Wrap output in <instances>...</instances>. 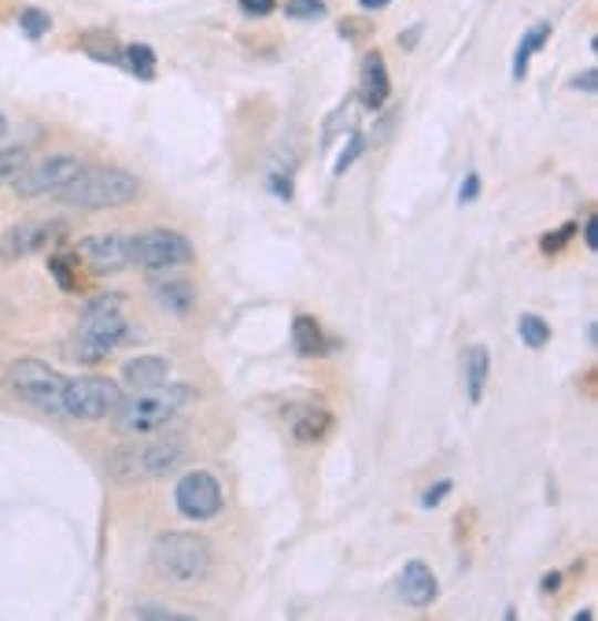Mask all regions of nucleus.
I'll use <instances>...</instances> for the list:
<instances>
[{
    "label": "nucleus",
    "instance_id": "1",
    "mask_svg": "<svg viewBox=\"0 0 598 621\" xmlns=\"http://www.w3.org/2000/svg\"><path fill=\"white\" fill-rule=\"evenodd\" d=\"M152 570L174 588L204 584L215 570V548L196 532H163L152 543Z\"/></svg>",
    "mask_w": 598,
    "mask_h": 621
},
{
    "label": "nucleus",
    "instance_id": "2",
    "mask_svg": "<svg viewBox=\"0 0 598 621\" xmlns=\"http://www.w3.org/2000/svg\"><path fill=\"white\" fill-rule=\"evenodd\" d=\"M188 399H193V388L171 385V381L159 388L133 393L130 399H122V404L115 407V429L122 432V437H152V432L166 429L177 415H182Z\"/></svg>",
    "mask_w": 598,
    "mask_h": 621
},
{
    "label": "nucleus",
    "instance_id": "3",
    "mask_svg": "<svg viewBox=\"0 0 598 621\" xmlns=\"http://www.w3.org/2000/svg\"><path fill=\"white\" fill-rule=\"evenodd\" d=\"M55 196L82 211L130 207L133 200H141V177L122 171V166H93V171L82 166V174H74Z\"/></svg>",
    "mask_w": 598,
    "mask_h": 621
},
{
    "label": "nucleus",
    "instance_id": "4",
    "mask_svg": "<svg viewBox=\"0 0 598 621\" xmlns=\"http://www.w3.org/2000/svg\"><path fill=\"white\" fill-rule=\"evenodd\" d=\"M126 337H130V318H126V310H122V299L118 296H100L85 307L71 355L85 366L104 363Z\"/></svg>",
    "mask_w": 598,
    "mask_h": 621
},
{
    "label": "nucleus",
    "instance_id": "5",
    "mask_svg": "<svg viewBox=\"0 0 598 621\" xmlns=\"http://www.w3.org/2000/svg\"><path fill=\"white\" fill-rule=\"evenodd\" d=\"M63 385L66 377L41 359H19L8 366V388L22 404L38 407L41 415H63Z\"/></svg>",
    "mask_w": 598,
    "mask_h": 621
},
{
    "label": "nucleus",
    "instance_id": "6",
    "mask_svg": "<svg viewBox=\"0 0 598 621\" xmlns=\"http://www.w3.org/2000/svg\"><path fill=\"white\" fill-rule=\"evenodd\" d=\"M182 459V444L177 440H144L133 444V448H122L107 459V470L126 485L137 481H155V477H166Z\"/></svg>",
    "mask_w": 598,
    "mask_h": 621
},
{
    "label": "nucleus",
    "instance_id": "7",
    "mask_svg": "<svg viewBox=\"0 0 598 621\" xmlns=\"http://www.w3.org/2000/svg\"><path fill=\"white\" fill-rule=\"evenodd\" d=\"M122 404V385L111 381V377H71L63 385V418L78 421H100L107 415H115V407Z\"/></svg>",
    "mask_w": 598,
    "mask_h": 621
},
{
    "label": "nucleus",
    "instance_id": "8",
    "mask_svg": "<svg viewBox=\"0 0 598 621\" xmlns=\"http://www.w3.org/2000/svg\"><path fill=\"white\" fill-rule=\"evenodd\" d=\"M196 259V248L185 233L177 230H144L130 237V263L144 271H171Z\"/></svg>",
    "mask_w": 598,
    "mask_h": 621
},
{
    "label": "nucleus",
    "instance_id": "9",
    "mask_svg": "<svg viewBox=\"0 0 598 621\" xmlns=\"http://www.w3.org/2000/svg\"><path fill=\"white\" fill-rule=\"evenodd\" d=\"M74 174H82V160H78V155H44V160L22 166V171L11 177V189H16L19 200L55 196Z\"/></svg>",
    "mask_w": 598,
    "mask_h": 621
},
{
    "label": "nucleus",
    "instance_id": "10",
    "mask_svg": "<svg viewBox=\"0 0 598 621\" xmlns=\"http://www.w3.org/2000/svg\"><path fill=\"white\" fill-rule=\"evenodd\" d=\"M174 503L188 521H210L226 507V492H221L218 477L207 470H188L182 481L174 485Z\"/></svg>",
    "mask_w": 598,
    "mask_h": 621
},
{
    "label": "nucleus",
    "instance_id": "11",
    "mask_svg": "<svg viewBox=\"0 0 598 621\" xmlns=\"http://www.w3.org/2000/svg\"><path fill=\"white\" fill-rule=\"evenodd\" d=\"M66 237V222L41 218V222H16L0 237V259H27V255L49 252Z\"/></svg>",
    "mask_w": 598,
    "mask_h": 621
},
{
    "label": "nucleus",
    "instance_id": "12",
    "mask_svg": "<svg viewBox=\"0 0 598 621\" xmlns=\"http://www.w3.org/2000/svg\"><path fill=\"white\" fill-rule=\"evenodd\" d=\"M74 255L93 274H118V271H126V266H133L126 233H93V237H82Z\"/></svg>",
    "mask_w": 598,
    "mask_h": 621
},
{
    "label": "nucleus",
    "instance_id": "13",
    "mask_svg": "<svg viewBox=\"0 0 598 621\" xmlns=\"http://www.w3.org/2000/svg\"><path fill=\"white\" fill-rule=\"evenodd\" d=\"M148 293H152L155 304H159L166 315H174V318H193V310L199 304L196 285L185 282V277H152Z\"/></svg>",
    "mask_w": 598,
    "mask_h": 621
},
{
    "label": "nucleus",
    "instance_id": "14",
    "mask_svg": "<svg viewBox=\"0 0 598 621\" xmlns=\"http://www.w3.org/2000/svg\"><path fill=\"white\" fill-rule=\"evenodd\" d=\"M436 595H440L436 573H432L425 562H406L403 573H399V599L414 610H425L436 603Z\"/></svg>",
    "mask_w": 598,
    "mask_h": 621
},
{
    "label": "nucleus",
    "instance_id": "15",
    "mask_svg": "<svg viewBox=\"0 0 598 621\" xmlns=\"http://www.w3.org/2000/svg\"><path fill=\"white\" fill-rule=\"evenodd\" d=\"M171 381V363L163 355H137L122 366V385L133 388V393H144V388H159Z\"/></svg>",
    "mask_w": 598,
    "mask_h": 621
},
{
    "label": "nucleus",
    "instance_id": "16",
    "mask_svg": "<svg viewBox=\"0 0 598 621\" xmlns=\"http://www.w3.org/2000/svg\"><path fill=\"white\" fill-rule=\"evenodd\" d=\"M359 96H362V104L370 108V111H381L388 104V96H392V82H388V67H384V55L381 52L365 55Z\"/></svg>",
    "mask_w": 598,
    "mask_h": 621
},
{
    "label": "nucleus",
    "instance_id": "17",
    "mask_svg": "<svg viewBox=\"0 0 598 621\" xmlns=\"http://www.w3.org/2000/svg\"><path fill=\"white\" fill-rule=\"evenodd\" d=\"M462 377H465V396H470V404H481L487 377H492V355H487L484 344H473V348L465 352Z\"/></svg>",
    "mask_w": 598,
    "mask_h": 621
},
{
    "label": "nucleus",
    "instance_id": "18",
    "mask_svg": "<svg viewBox=\"0 0 598 621\" xmlns=\"http://www.w3.org/2000/svg\"><path fill=\"white\" fill-rule=\"evenodd\" d=\"M329 429H332V418H329V410H321V407H303L299 415H292V437L299 444L321 440Z\"/></svg>",
    "mask_w": 598,
    "mask_h": 621
},
{
    "label": "nucleus",
    "instance_id": "19",
    "mask_svg": "<svg viewBox=\"0 0 598 621\" xmlns=\"http://www.w3.org/2000/svg\"><path fill=\"white\" fill-rule=\"evenodd\" d=\"M292 344L299 355H321L326 352V333L310 315H296L292 322Z\"/></svg>",
    "mask_w": 598,
    "mask_h": 621
},
{
    "label": "nucleus",
    "instance_id": "20",
    "mask_svg": "<svg viewBox=\"0 0 598 621\" xmlns=\"http://www.w3.org/2000/svg\"><path fill=\"white\" fill-rule=\"evenodd\" d=\"M547 38H550V22H539V27H532L525 33V41L517 44V55H514V78L517 82L528 74V60L543 49V44H547Z\"/></svg>",
    "mask_w": 598,
    "mask_h": 621
},
{
    "label": "nucleus",
    "instance_id": "21",
    "mask_svg": "<svg viewBox=\"0 0 598 621\" xmlns=\"http://www.w3.org/2000/svg\"><path fill=\"white\" fill-rule=\"evenodd\" d=\"M122 67H126L130 74H137L141 82H152L155 78V52L148 44H126L122 49Z\"/></svg>",
    "mask_w": 598,
    "mask_h": 621
},
{
    "label": "nucleus",
    "instance_id": "22",
    "mask_svg": "<svg viewBox=\"0 0 598 621\" xmlns=\"http://www.w3.org/2000/svg\"><path fill=\"white\" fill-rule=\"evenodd\" d=\"M517 333H520V344H528L532 352H539V348H547V344H550V326L539 315H520Z\"/></svg>",
    "mask_w": 598,
    "mask_h": 621
},
{
    "label": "nucleus",
    "instance_id": "23",
    "mask_svg": "<svg viewBox=\"0 0 598 621\" xmlns=\"http://www.w3.org/2000/svg\"><path fill=\"white\" fill-rule=\"evenodd\" d=\"M19 30L27 33L30 41H38V38H44V33L52 30V16H49V11H41V8H22L19 11Z\"/></svg>",
    "mask_w": 598,
    "mask_h": 621
},
{
    "label": "nucleus",
    "instance_id": "24",
    "mask_svg": "<svg viewBox=\"0 0 598 621\" xmlns=\"http://www.w3.org/2000/svg\"><path fill=\"white\" fill-rule=\"evenodd\" d=\"M285 16L288 19H321L326 16V4H321V0H288Z\"/></svg>",
    "mask_w": 598,
    "mask_h": 621
},
{
    "label": "nucleus",
    "instance_id": "25",
    "mask_svg": "<svg viewBox=\"0 0 598 621\" xmlns=\"http://www.w3.org/2000/svg\"><path fill=\"white\" fill-rule=\"evenodd\" d=\"M22 166H27V149H4L0 152V182H4V177H16Z\"/></svg>",
    "mask_w": 598,
    "mask_h": 621
},
{
    "label": "nucleus",
    "instance_id": "26",
    "mask_svg": "<svg viewBox=\"0 0 598 621\" xmlns=\"http://www.w3.org/2000/svg\"><path fill=\"white\" fill-rule=\"evenodd\" d=\"M573 233H576V222H565V226L558 230V233H547V237L539 241V248L547 252V255H558L565 244L573 241Z\"/></svg>",
    "mask_w": 598,
    "mask_h": 621
},
{
    "label": "nucleus",
    "instance_id": "27",
    "mask_svg": "<svg viewBox=\"0 0 598 621\" xmlns=\"http://www.w3.org/2000/svg\"><path fill=\"white\" fill-rule=\"evenodd\" d=\"M365 152V141L359 138V133H351V141H348V149H343L340 152V160H337V166H332V171H337V174H343V171H348V166L354 163V160H359V155Z\"/></svg>",
    "mask_w": 598,
    "mask_h": 621
},
{
    "label": "nucleus",
    "instance_id": "28",
    "mask_svg": "<svg viewBox=\"0 0 598 621\" xmlns=\"http://www.w3.org/2000/svg\"><path fill=\"white\" fill-rule=\"evenodd\" d=\"M49 266H52V274L60 277V288H66V293H74V288H78V277H74V271H71V266H66V259H63V255H52V259H49Z\"/></svg>",
    "mask_w": 598,
    "mask_h": 621
},
{
    "label": "nucleus",
    "instance_id": "29",
    "mask_svg": "<svg viewBox=\"0 0 598 621\" xmlns=\"http://www.w3.org/2000/svg\"><path fill=\"white\" fill-rule=\"evenodd\" d=\"M476 196H481V174L470 171V174H465L462 189H458V204H473Z\"/></svg>",
    "mask_w": 598,
    "mask_h": 621
},
{
    "label": "nucleus",
    "instance_id": "30",
    "mask_svg": "<svg viewBox=\"0 0 598 621\" xmlns=\"http://www.w3.org/2000/svg\"><path fill=\"white\" fill-rule=\"evenodd\" d=\"M451 492V481H436V485H429L425 488V496H421V507H440L443 499H447Z\"/></svg>",
    "mask_w": 598,
    "mask_h": 621
},
{
    "label": "nucleus",
    "instance_id": "31",
    "mask_svg": "<svg viewBox=\"0 0 598 621\" xmlns=\"http://www.w3.org/2000/svg\"><path fill=\"white\" fill-rule=\"evenodd\" d=\"M133 614H137V618H155V621H188V618L174 614V610H163V607H137Z\"/></svg>",
    "mask_w": 598,
    "mask_h": 621
},
{
    "label": "nucleus",
    "instance_id": "32",
    "mask_svg": "<svg viewBox=\"0 0 598 621\" xmlns=\"http://www.w3.org/2000/svg\"><path fill=\"white\" fill-rule=\"evenodd\" d=\"M240 11H244V16H251V19H262V16H270V11H274V0H240Z\"/></svg>",
    "mask_w": 598,
    "mask_h": 621
},
{
    "label": "nucleus",
    "instance_id": "33",
    "mask_svg": "<svg viewBox=\"0 0 598 621\" xmlns=\"http://www.w3.org/2000/svg\"><path fill=\"white\" fill-rule=\"evenodd\" d=\"M584 244H587V248H598V218L595 215H587L584 218Z\"/></svg>",
    "mask_w": 598,
    "mask_h": 621
},
{
    "label": "nucleus",
    "instance_id": "34",
    "mask_svg": "<svg viewBox=\"0 0 598 621\" xmlns=\"http://www.w3.org/2000/svg\"><path fill=\"white\" fill-rule=\"evenodd\" d=\"M270 189H274V193L277 196H281V200H292V182H288V177H281V174H270Z\"/></svg>",
    "mask_w": 598,
    "mask_h": 621
},
{
    "label": "nucleus",
    "instance_id": "35",
    "mask_svg": "<svg viewBox=\"0 0 598 621\" xmlns=\"http://www.w3.org/2000/svg\"><path fill=\"white\" fill-rule=\"evenodd\" d=\"M573 89H587V93H595V89H598V71H584V74H576Z\"/></svg>",
    "mask_w": 598,
    "mask_h": 621
},
{
    "label": "nucleus",
    "instance_id": "36",
    "mask_svg": "<svg viewBox=\"0 0 598 621\" xmlns=\"http://www.w3.org/2000/svg\"><path fill=\"white\" fill-rule=\"evenodd\" d=\"M561 588V573H547L543 577V592H558Z\"/></svg>",
    "mask_w": 598,
    "mask_h": 621
},
{
    "label": "nucleus",
    "instance_id": "37",
    "mask_svg": "<svg viewBox=\"0 0 598 621\" xmlns=\"http://www.w3.org/2000/svg\"><path fill=\"white\" fill-rule=\"evenodd\" d=\"M417 33H421L417 27H414V30H406V33H403V38H399V44H403V49H410V44H414V41H417Z\"/></svg>",
    "mask_w": 598,
    "mask_h": 621
},
{
    "label": "nucleus",
    "instance_id": "38",
    "mask_svg": "<svg viewBox=\"0 0 598 621\" xmlns=\"http://www.w3.org/2000/svg\"><path fill=\"white\" fill-rule=\"evenodd\" d=\"M359 4H362V8H373V11H377V8H388V4H392V0H359Z\"/></svg>",
    "mask_w": 598,
    "mask_h": 621
},
{
    "label": "nucleus",
    "instance_id": "39",
    "mask_svg": "<svg viewBox=\"0 0 598 621\" xmlns=\"http://www.w3.org/2000/svg\"><path fill=\"white\" fill-rule=\"evenodd\" d=\"M0 138H8V115L0 111Z\"/></svg>",
    "mask_w": 598,
    "mask_h": 621
}]
</instances>
